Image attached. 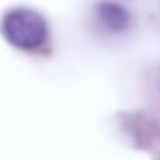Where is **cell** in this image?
Here are the masks:
<instances>
[{"label": "cell", "instance_id": "obj_1", "mask_svg": "<svg viewBox=\"0 0 160 160\" xmlns=\"http://www.w3.org/2000/svg\"><path fill=\"white\" fill-rule=\"evenodd\" d=\"M2 32L6 40L23 51H34L47 40V25L43 17L28 8H17L4 15Z\"/></svg>", "mask_w": 160, "mask_h": 160}, {"label": "cell", "instance_id": "obj_2", "mask_svg": "<svg viewBox=\"0 0 160 160\" xmlns=\"http://www.w3.org/2000/svg\"><path fill=\"white\" fill-rule=\"evenodd\" d=\"M96 13H98V21L111 32H119L124 30L130 23V15L126 13L124 8L113 4V2H102L96 6Z\"/></svg>", "mask_w": 160, "mask_h": 160}]
</instances>
